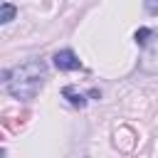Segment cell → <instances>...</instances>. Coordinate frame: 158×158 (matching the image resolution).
Returning <instances> with one entry per match:
<instances>
[{"label": "cell", "mask_w": 158, "mask_h": 158, "mask_svg": "<svg viewBox=\"0 0 158 158\" xmlns=\"http://www.w3.org/2000/svg\"><path fill=\"white\" fill-rule=\"evenodd\" d=\"M143 7L148 15H158V0H143Z\"/></svg>", "instance_id": "52a82bcc"}, {"label": "cell", "mask_w": 158, "mask_h": 158, "mask_svg": "<svg viewBox=\"0 0 158 158\" xmlns=\"http://www.w3.org/2000/svg\"><path fill=\"white\" fill-rule=\"evenodd\" d=\"M148 35H151V30H148V27H141V30L136 32V44L141 47V44H143V42L148 40Z\"/></svg>", "instance_id": "8992f818"}, {"label": "cell", "mask_w": 158, "mask_h": 158, "mask_svg": "<svg viewBox=\"0 0 158 158\" xmlns=\"http://www.w3.org/2000/svg\"><path fill=\"white\" fill-rule=\"evenodd\" d=\"M52 59H54V67H57L59 72H74V69H79V67H81L79 57H77L72 49H59Z\"/></svg>", "instance_id": "3957f363"}, {"label": "cell", "mask_w": 158, "mask_h": 158, "mask_svg": "<svg viewBox=\"0 0 158 158\" xmlns=\"http://www.w3.org/2000/svg\"><path fill=\"white\" fill-rule=\"evenodd\" d=\"M15 15H17V7H15L12 2H2V7H0V22H2V25H7Z\"/></svg>", "instance_id": "5b68a950"}, {"label": "cell", "mask_w": 158, "mask_h": 158, "mask_svg": "<svg viewBox=\"0 0 158 158\" xmlns=\"http://www.w3.org/2000/svg\"><path fill=\"white\" fill-rule=\"evenodd\" d=\"M62 96H64L72 106H77V109H84V106H86V96H84L81 91H77L74 86H64V89H62Z\"/></svg>", "instance_id": "277c9868"}, {"label": "cell", "mask_w": 158, "mask_h": 158, "mask_svg": "<svg viewBox=\"0 0 158 158\" xmlns=\"http://www.w3.org/2000/svg\"><path fill=\"white\" fill-rule=\"evenodd\" d=\"M141 57H138V69L143 74H158V32L151 30L148 40L141 44Z\"/></svg>", "instance_id": "7a4b0ae2"}, {"label": "cell", "mask_w": 158, "mask_h": 158, "mask_svg": "<svg viewBox=\"0 0 158 158\" xmlns=\"http://www.w3.org/2000/svg\"><path fill=\"white\" fill-rule=\"evenodd\" d=\"M44 77H47V67L42 59H30L15 69L2 72V81H5L7 94H12L15 99H22V101L37 96V91L44 84Z\"/></svg>", "instance_id": "6da1fadb"}]
</instances>
